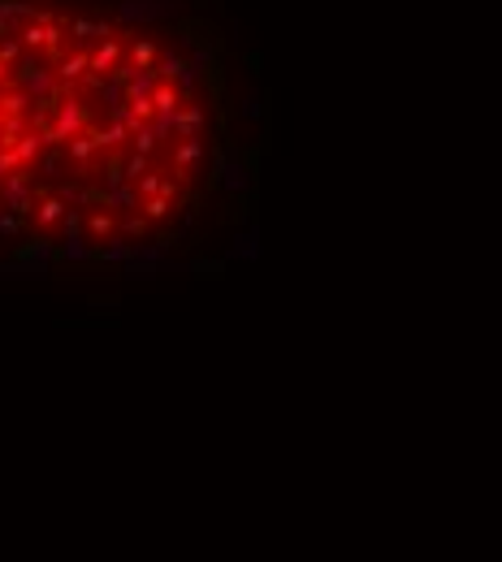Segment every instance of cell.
Instances as JSON below:
<instances>
[{"label": "cell", "instance_id": "cell-1", "mask_svg": "<svg viewBox=\"0 0 502 562\" xmlns=\"http://www.w3.org/2000/svg\"><path fill=\"white\" fill-rule=\"evenodd\" d=\"M209 48L109 0H0V265L131 269L230 187Z\"/></svg>", "mask_w": 502, "mask_h": 562}]
</instances>
